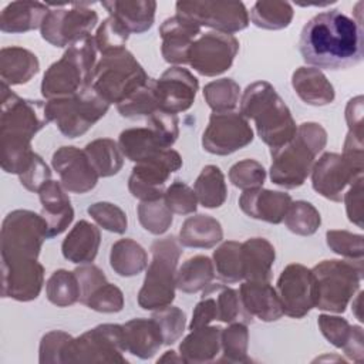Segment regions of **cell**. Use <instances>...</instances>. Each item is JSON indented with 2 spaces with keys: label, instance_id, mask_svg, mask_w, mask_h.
<instances>
[{
  "label": "cell",
  "instance_id": "6da1fadb",
  "mask_svg": "<svg viewBox=\"0 0 364 364\" xmlns=\"http://www.w3.org/2000/svg\"><path fill=\"white\" fill-rule=\"evenodd\" d=\"M299 50L310 67L347 70L363 61V26L340 10L321 11L303 26Z\"/></svg>",
  "mask_w": 364,
  "mask_h": 364
},
{
  "label": "cell",
  "instance_id": "7a4b0ae2",
  "mask_svg": "<svg viewBox=\"0 0 364 364\" xmlns=\"http://www.w3.org/2000/svg\"><path fill=\"white\" fill-rule=\"evenodd\" d=\"M0 94L1 168L7 173L18 176L34 155L31 139L50 119L46 112V102L21 98L3 82Z\"/></svg>",
  "mask_w": 364,
  "mask_h": 364
},
{
  "label": "cell",
  "instance_id": "3957f363",
  "mask_svg": "<svg viewBox=\"0 0 364 364\" xmlns=\"http://www.w3.org/2000/svg\"><path fill=\"white\" fill-rule=\"evenodd\" d=\"M240 114L253 119L259 138L270 148L277 149L293 139L297 131L291 111L276 88L267 81L249 84L239 101Z\"/></svg>",
  "mask_w": 364,
  "mask_h": 364
},
{
  "label": "cell",
  "instance_id": "277c9868",
  "mask_svg": "<svg viewBox=\"0 0 364 364\" xmlns=\"http://www.w3.org/2000/svg\"><path fill=\"white\" fill-rule=\"evenodd\" d=\"M327 144V131L318 122H303L283 146L270 151V179L274 185L296 189L310 176L316 156Z\"/></svg>",
  "mask_w": 364,
  "mask_h": 364
},
{
  "label": "cell",
  "instance_id": "5b68a950",
  "mask_svg": "<svg viewBox=\"0 0 364 364\" xmlns=\"http://www.w3.org/2000/svg\"><path fill=\"white\" fill-rule=\"evenodd\" d=\"M97 46L91 34L74 40L60 60L43 75L41 94L46 100L70 97L91 87L97 65Z\"/></svg>",
  "mask_w": 364,
  "mask_h": 364
},
{
  "label": "cell",
  "instance_id": "8992f818",
  "mask_svg": "<svg viewBox=\"0 0 364 364\" xmlns=\"http://www.w3.org/2000/svg\"><path fill=\"white\" fill-rule=\"evenodd\" d=\"M152 260L148 264L138 304L144 310H159L175 300L176 270L182 255V245L175 236L156 239L151 245Z\"/></svg>",
  "mask_w": 364,
  "mask_h": 364
},
{
  "label": "cell",
  "instance_id": "52a82bcc",
  "mask_svg": "<svg viewBox=\"0 0 364 364\" xmlns=\"http://www.w3.org/2000/svg\"><path fill=\"white\" fill-rule=\"evenodd\" d=\"M149 80L144 67L127 48L105 54L97 63L91 88L109 105H118Z\"/></svg>",
  "mask_w": 364,
  "mask_h": 364
},
{
  "label": "cell",
  "instance_id": "ba28073f",
  "mask_svg": "<svg viewBox=\"0 0 364 364\" xmlns=\"http://www.w3.org/2000/svg\"><path fill=\"white\" fill-rule=\"evenodd\" d=\"M317 284L316 309L341 314L360 290L363 260L328 259L311 269Z\"/></svg>",
  "mask_w": 364,
  "mask_h": 364
},
{
  "label": "cell",
  "instance_id": "9c48e42d",
  "mask_svg": "<svg viewBox=\"0 0 364 364\" xmlns=\"http://www.w3.org/2000/svg\"><path fill=\"white\" fill-rule=\"evenodd\" d=\"M364 171V148L343 146V154L324 152L311 169V186L323 198L341 202L346 189Z\"/></svg>",
  "mask_w": 364,
  "mask_h": 364
},
{
  "label": "cell",
  "instance_id": "30bf717a",
  "mask_svg": "<svg viewBox=\"0 0 364 364\" xmlns=\"http://www.w3.org/2000/svg\"><path fill=\"white\" fill-rule=\"evenodd\" d=\"M109 109L91 87L78 94L47 100L46 112L50 122H55L60 132L67 138H77L92 128Z\"/></svg>",
  "mask_w": 364,
  "mask_h": 364
},
{
  "label": "cell",
  "instance_id": "8fae6325",
  "mask_svg": "<svg viewBox=\"0 0 364 364\" xmlns=\"http://www.w3.org/2000/svg\"><path fill=\"white\" fill-rule=\"evenodd\" d=\"M46 239H48L47 223L40 213L28 209L11 210L1 223V262L38 259Z\"/></svg>",
  "mask_w": 364,
  "mask_h": 364
},
{
  "label": "cell",
  "instance_id": "7c38bea8",
  "mask_svg": "<svg viewBox=\"0 0 364 364\" xmlns=\"http://www.w3.org/2000/svg\"><path fill=\"white\" fill-rule=\"evenodd\" d=\"M124 327L121 324H100L78 337H73L64 363H119L127 364Z\"/></svg>",
  "mask_w": 364,
  "mask_h": 364
},
{
  "label": "cell",
  "instance_id": "4fadbf2b",
  "mask_svg": "<svg viewBox=\"0 0 364 364\" xmlns=\"http://www.w3.org/2000/svg\"><path fill=\"white\" fill-rule=\"evenodd\" d=\"M63 6L57 4L48 10L40 27L43 40L60 48L68 47L84 34H91L98 23V14L88 7L90 3H71L67 9Z\"/></svg>",
  "mask_w": 364,
  "mask_h": 364
},
{
  "label": "cell",
  "instance_id": "5bb4252c",
  "mask_svg": "<svg viewBox=\"0 0 364 364\" xmlns=\"http://www.w3.org/2000/svg\"><path fill=\"white\" fill-rule=\"evenodd\" d=\"M176 14L183 16L199 27L205 26L213 31L233 34L249 26V11L242 1H210L181 0L176 1Z\"/></svg>",
  "mask_w": 364,
  "mask_h": 364
},
{
  "label": "cell",
  "instance_id": "9a60e30c",
  "mask_svg": "<svg viewBox=\"0 0 364 364\" xmlns=\"http://www.w3.org/2000/svg\"><path fill=\"white\" fill-rule=\"evenodd\" d=\"M239 51V40L233 34L208 31L193 41L188 64L200 75L216 77L228 71Z\"/></svg>",
  "mask_w": 364,
  "mask_h": 364
},
{
  "label": "cell",
  "instance_id": "2e32d148",
  "mask_svg": "<svg viewBox=\"0 0 364 364\" xmlns=\"http://www.w3.org/2000/svg\"><path fill=\"white\" fill-rule=\"evenodd\" d=\"M181 166L182 158L179 152L172 148L164 149L154 159L134 165L128 179V189L141 202L162 199L166 189L165 183L171 173L176 172Z\"/></svg>",
  "mask_w": 364,
  "mask_h": 364
},
{
  "label": "cell",
  "instance_id": "e0dca14e",
  "mask_svg": "<svg viewBox=\"0 0 364 364\" xmlns=\"http://www.w3.org/2000/svg\"><path fill=\"white\" fill-rule=\"evenodd\" d=\"M276 291L282 303L283 314L291 318H303L316 307V279L311 269L304 264H287L277 279Z\"/></svg>",
  "mask_w": 364,
  "mask_h": 364
},
{
  "label": "cell",
  "instance_id": "ac0fdd59",
  "mask_svg": "<svg viewBox=\"0 0 364 364\" xmlns=\"http://www.w3.org/2000/svg\"><path fill=\"white\" fill-rule=\"evenodd\" d=\"M253 141V129L249 121L235 111L212 112L206 129L202 134V146L213 155H230Z\"/></svg>",
  "mask_w": 364,
  "mask_h": 364
},
{
  "label": "cell",
  "instance_id": "d6986e66",
  "mask_svg": "<svg viewBox=\"0 0 364 364\" xmlns=\"http://www.w3.org/2000/svg\"><path fill=\"white\" fill-rule=\"evenodd\" d=\"M51 165L67 192L81 195L97 186L100 176L84 149L71 145L60 146L53 154Z\"/></svg>",
  "mask_w": 364,
  "mask_h": 364
},
{
  "label": "cell",
  "instance_id": "ffe728a7",
  "mask_svg": "<svg viewBox=\"0 0 364 364\" xmlns=\"http://www.w3.org/2000/svg\"><path fill=\"white\" fill-rule=\"evenodd\" d=\"M44 284V267L37 259L1 262V297L31 301Z\"/></svg>",
  "mask_w": 364,
  "mask_h": 364
},
{
  "label": "cell",
  "instance_id": "44dd1931",
  "mask_svg": "<svg viewBox=\"0 0 364 364\" xmlns=\"http://www.w3.org/2000/svg\"><path fill=\"white\" fill-rule=\"evenodd\" d=\"M198 88L199 81L188 68L169 67L156 80L159 111L175 115L188 111L195 102Z\"/></svg>",
  "mask_w": 364,
  "mask_h": 364
},
{
  "label": "cell",
  "instance_id": "7402d4cb",
  "mask_svg": "<svg viewBox=\"0 0 364 364\" xmlns=\"http://www.w3.org/2000/svg\"><path fill=\"white\" fill-rule=\"evenodd\" d=\"M161 53L166 63L173 65L188 64L189 50L193 41L200 36V27L192 20L175 14L159 27Z\"/></svg>",
  "mask_w": 364,
  "mask_h": 364
},
{
  "label": "cell",
  "instance_id": "603a6c76",
  "mask_svg": "<svg viewBox=\"0 0 364 364\" xmlns=\"http://www.w3.org/2000/svg\"><path fill=\"white\" fill-rule=\"evenodd\" d=\"M291 202V196L286 192L256 188L243 191L239 198V208L252 219L279 225Z\"/></svg>",
  "mask_w": 364,
  "mask_h": 364
},
{
  "label": "cell",
  "instance_id": "cb8c5ba5",
  "mask_svg": "<svg viewBox=\"0 0 364 364\" xmlns=\"http://www.w3.org/2000/svg\"><path fill=\"white\" fill-rule=\"evenodd\" d=\"M41 203V216L47 223L48 239L61 235L74 219V209L61 182L50 179L37 192Z\"/></svg>",
  "mask_w": 364,
  "mask_h": 364
},
{
  "label": "cell",
  "instance_id": "d4e9b609",
  "mask_svg": "<svg viewBox=\"0 0 364 364\" xmlns=\"http://www.w3.org/2000/svg\"><path fill=\"white\" fill-rule=\"evenodd\" d=\"M239 297L245 311L262 321H276L283 316L282 303L270 282L245 280L239 287Z\"/></svg>",
  "mask_w": 364,
  "mask_h": 364
},
{
  "label": "cell",
  "instance_id": "484cf974",
  "mask_svg": "<svg viewBox=\"0 0 364 364\" xmlns=\"http://www.w3.org/2000/svg\"><path fill=\"white\" fill-rule=\"evenodd\" d=\"M101 243L100 229L91 222L78 220L61 245L63 256L75 264H88L97 257Z\"/></svg>",
  "mask_w": 364,
  "mask_h": 364
},
{
  "label": "cell",
  "instance_id": "4316f807",
  "mask_svg": "<svg viewBox=\"0 0 364 364\" xmlns=\"http://www.w3.org/2000/svg\"><path fill=\"white\" fill-rule=\"evenodd\" d=\"M291 87L299 98L313 107H324L334 101L336 91L321 70L299 67L291 74Z\"/></svg>",
  "mask_w": 364,
  "mask_h": 364
},
{
  "label": "cell",
  "instance_id": "83f0119b",
  "mask_svg": "<svg viewBox=\"0 0 364 364\" xmlns=\"http://www.w3.org/2000/svg\"><path fill=\"white\" fill-rule=\"evenodd\" d=\"M127 353L141 358H152L164 346V336L158 323L151 318H132L122 324Z\"/></svg>",
  "mask_w": 364,
  "mask_h": 364
},
{
  "label": "cell",
  "instance_id": "f1b7e54d",
  "mask_svg": "<svg viewBox=\"0 0 364 364\" xmlns=\"http://www.w3.org/2000/svg\"><path fill=\"white\" fill-rule=\"evenodd\" d=\"M222 327L203 326L191 330L181 341L179 354L186 364H203L216 360L220 353Z\"/></svg>",
  "mask_w": 364,
  "mask_h": 364
},
{
  "label": "cell",
  "instance_id": "f546056e",
  "mask_svg": "<svg viewBox=\"0 0 364 364\" xmlns=\"http://www.w3.org/2000/svg\"><path fill=\"white\" fill-rule=\"evenodd\" d=\"M101 6L109 16L118 18L129 33H145L155 21L156 1L154 0H109Z\"/></svg>",
  "mask_w": 364,
  "mask_h": 364
},
{
  "label": "cell",
  "instance_id": "4dcf8cb0",
  "mask_svg": "<svg viewBox=\"0 0 364 364\" xmlns=\"http://www.w3.org/2000/svg\"><path fill=\"white\" fill-rule=\"evenodd\" d=\"M38 70L40 61L33 51L17 46L0 50V78L3 84L9 87L26 84Z\"/></svg>",
  "mask_w": 364,
  "mask_h": 364
},
{
  "label": "cell",
  "instance_id": "1f68e13d",
  "mask_svg": "<svg viewBox=\"0 0 364 364\" xmlns=\"http://www.w3.org/2000/svg\"><path fill=\"white\" fill-rule=\"evenodd\" d=\"M276 259L274 246L264 237H250L242 243L243 280L270 282Z\"/></svg>",
  "mask_w": 364,
  "mask_h": 364
},
{
  "label": "cell",
  "instance_id": "d6a6232c",
  "mask_svg": "<svg viewBox=\"0 0 364 364\" xmlns=\"http://www.w3.org/2000/svg\"><path fill=\"white\" fill-rule=\"evenodd\" d=\"M48 4L40 1H11L0 13L3 33H26L41 27Z\"/></svg>",
  "mask_w": 364,
  "mask_h": 364
},
{
  "label": "cell",
  "instance_id": "836d02e7",
  "mask_svg": "<svg viewBox=\"0 0 364 364\" xmlns=\"http://www.w3.org/2000/svg\"><path fill=\"white\" fill-rule=\"evenodd\" d=\"M118 145L122 155L135 164L154 159L164 149H169L149 127L124 129L118 136Z\"/></svg>",
  "mask_w": 364,
  "mask_h": 364
},
{
  "label": "cell",
  "instance_id": "e575fe53",
  "mask_svg": "<svg viewBox=\"0 0 364 364\" xmlns=\"http://www.w3.org/2000/svg\"><path fill=\"white\" fill-rule=\"evenodd\" d=\"M223 239V229L218 219L209 215H195L185 219L179 230V243L185 247L210 249Z\"/></svg>",
  "mask_w": 364,
  "mask_h": 364
},
{
  "label": "cell",
  "instance_id": "d590c367",
  "mask_svg": "<svg viewBox=\"0 0 364 364\" xmlns=\"http://www.w3.org/2000/svg\"><path fill=\"white\" fill-rule=\"evenodd\" d=\"M109 266L118 276L132 277L146 269L148 253L134 239L124 237L111 246Z\"/></svg>",
  "mask_w": 364,
  "mask_h": 364
},
{
  "label": "cell",
  "instance_id": "8d00e7d4",
  "mask_svg": "<svg viewBox=\"0 0 364 364\" xmlns=\"http://www.w3.org/2000/svg\"><path fill=\"white\" fill-rule=\"evenodd\" d=\"M213 260L205 255L186 259L176 270V289L193 294L202 291L215 279Z\"/></svg>",
  "mask_w": 364,
  "mask_h": 364
},
{
  "label": "cell",
  "instance_id": "74e56055",
  "mask_svg": "<svg viewBox=\"0 0 364 364\" xmlns=\"http://www.w3.org/2000/svg\"><path fill=\"white\" fill-rule=\"evenodd\" d=\"M193 191L203 208H220L228 198V186L220 168L216 165L203 166L193 183Z\"/></svg>",
  "mask_w": 364,
  "mask_h": 364
},
{
  "label": "cell",
  "instance_id": "f35d334b",
  "mask_svg": "<svg viewBox=\"0 0 364 364\" xmlns=\"http://www.w3.org/2000/svg\"><path fill=\"white\" fill-rule=\"evenodd\" d=\"M84 151L91 159L100 178L117 175L124 165V155L119 145L111 138L94 139L85 145Z\"/></svg>",
  "mask_w": 364,
  "mask_h": 364
},
{
  "label": "cell",
  "instance_id": "ab89813d",
  "mask_svg": "<svg viewBox=\"0 0 364 364\" xmlns=\"http://www.w3.org/2000/svg\"><path fill=\"white\" fill-rule=\"evenodd\" d=\"M294 16L293 6L280 0H259L250 9L249 20L259 28L282 30L289 27Z\"/></svg>",
  "mask_w": 364,
  "mask_h": 364
},
{
  "label": "cell",
  "instance_id": "60d3db41",
  "mask_svg": "<svg viewBox=\"0 0 364 364\" xmlns=\"http://www.w3.org/2000/svg\"><path fill=\"white\" fill-rule=\"evenodd\" d=\"M213 266L218 277L228 284L239 283L243 280L242 267V243L236 240L223 242L213 250Z\"/></svg>",
  "mask_w": 364,
  "mask_h": 364
},
{
  "label": "cell",
  "instance_id": "b9f144b4",
  "mask_svg": "<svg viewBox=\"0 0 364 364\" xmlns=\"http://www.w3.org/2000/svg\"><path fill=\"white\" fill-rule=\"evenodd\" d=\"M46 296L57 307H68L80 301L81 289L74 270L58 269L53 272L46 283Z\"/></svg>",
  "mask_w": 364,
  "mask_h": 364
},
{
  "label": "cell",
  "instance_id": "7bdbcfd3",
  "mask_svg": "<svg viewBox=\"0 0 364 364\" xmlns=\"http://www.w3.org/2000/svg\"><path fill=\"white\" fill-rule=\"evenodd\" d=\"M117 111L124 118H148L154 112L159 111V102L156 95V80L149 78L144 87L131 94L122 102L117 105Z\"/></svg>",
  "mask_w": 364,
  "mask_h": 364
},
{
  "label": "cell",
  "instance_id": "ee69618b",
  "mask_svg": "<svg viewBox=\"0 0 364 364\" xmlns=\"http://www.w3.org/2000/svg\"><path fill=\"white\" fill-rule=\"evenodd\" d=\"M249 330L247 324L242 321L229 323L226 328H222L220 353L222 357L218 361H228L235 364L249 363Z\"/></svg>",
  "mask_w": 364,
  "mask_h": 364
},
{
  "label": "cell",
  "instance_id": "f6af8a7d",
  "mask_svg": "<svg viewBox=\"0 0 364 364\" xmlns=\"http://www.w3.org/2000/svg\"><path fill=\"white\" fill-rule=\"evenodd\" d=\"M203 98L213 112L233 111L240 101V87L232 78H219L203 87Z\"/></svg>",
  "mask_w": 364,
  "mask_h": 364
},
{
  "label": "cell",
  "instance_id": "bcb514c9",
  "mask_svg": "<svg viewBox=\"0 0 364 364\" xmlns=\"http://www.w3.org/2000/svg\"><path fill=\"white\" fill-rule=\"evenodd\" d=\"M283 220L286 228L299 236H311L321 225L320 212L307 200L291 202Z\"/></svg>",
  "mask_w": 364,
  "mask_h": 364
},
{
  "label": "cell",
  "instance_id": "7dc6e473",
  "mask_svg": "<svg viewBox=\"0 0 364 364\" xmlns=\"http://www.w3.org/2000/svg\"><path fill=\"white\" fill-rule=\"evenodd\" d=\"M136 212L141 226L152 235H164L173 222V213L166 206L164 198L141 202Z\"/></svg>",
  "mask_w": 364,
  "mask_h": 364
},
{
  "label": "cell",
  "instance_id": "c3c4849f",
  "mask_svg": "<svg viewBox=\"0 0 364 364\" xmlns=\"http://www.w3.org/2000/svg\"><path fill=\"white\" fill-rule=\"evenodd\" d=\"M128 38L129 31L127 30V27L112 16H108L100 23L94 36L97 50L102 55L125 48Z\"/></svg>",
  "mask_w": 364,
  "mask_h": 364
},
{
  "label": "cell",
  "instance_id": "681fc988",
  "mask_svg": "<svg viewBox=\"0 0 364 364\" xmlns=\"http://www.w3.org/2000/svg\"><path fill=\"white\" fill-rule=\"evenodd\" d=\"M317 324L324 338L336 348L341 350H344L348 346L354 334L361 328L360 326H351L341 316L331 314H320L317 318Z\"/></svg>",
  "mask_w": 364,
  "mask_h": 364
},
{
  "label": "cell",
  "instance_id": "f907efd6",
  "mask_svg": "<svg viewBox=\"0 0 364 364\" xmlns=\"http://www.w3.org/2000/svg\"><path fill=\"white\" fill-rule=\"evenodd\" d=\"M228 176L232 185L242 191L263 188L266 169L256 159H242L230 166Z\"/></svg>",
  "mask_w": 364,
  "mask_h": 364
},
{
  "label": "cell",
  "instance_id": "816d5d0a",
  "mask_svg": "<svg viewBox=\"0 0 364 364\" xmlns=\"http://www.w3.org/2000/svg\"><path fill=\"white\" fill-rule=\"evenodd\" d=\"M88 215L100 225L102 229L122 235L128 229L127 213L115 203L111 202H95L87 208Z\"/></svg>",
  "mask_w": 364,
  "mask_h": 364
},
{
  "label": "cell",
  "instance_id": "f5cc1de1",
  "mask_svg": "<svg viewBox=\"0 0 364 364\" xmlns=\"http://www.w3.org/2000/svg\"><path fill=\"white\" fill-rule=\"evenodd\" d=\"M364 236L360 233H353L348 230L331 229L326 232V242L330 250L348 259V260H363L364 257Z\"/></svg>",
  "mask_w": 364,
  "mask_h": 364
},
{
  "label": "cell",
  "instance_id": "db71d44e",
  "mask_svg": "<svg viewBox=\"0 0 364 364\" xmlns=\"http://www.w3.org/2000/svg\"><path fill=\"white\" fill-rule=\"evenodd\" d=\"M152 318L158 323L162 331L165 346H171L178 341L186 327V314L179 307L172 304L159 310H154Z\"/></svg>",
  "mask_w": 364,
  "mask_h": 364
},
{
  "label": "cell",
  "instance_id": "11a10c76",
  "mask_svg": "<svg viewBox=\"0 0 364 364\" xmlns=\"http://www.w3.org/2000/svg\"><path fill=\"white\" fill-rule=\"evenodd\" d=\"M82 304L98 313H118L124 309V294L118 286L105 282L98 286Z\"/></svg>",
  "mask_w": 364,
  "mask_h": 364
},
{
  "label": "cell",
  "instance_id": "9f6ffc18",
  "mask_svg": "<svg viewBox=\"0 0 364 364\" xmlns=\"http://www.w3.org/2000/svg\"><path fill=\"white\" fill-rule=\"evenodd\" d=\"M164 200L172 213L191 215L198 209V198L195 191L185 182L173 181L164 193Z\"/></svg>",
  "mask_w": 364,
  "mask_h": 364
},
{
  "label": "cell",
  "instance_id": "6f0895ef",
  "mask_svg": "<svg viewBox=\"0 0 364 364\" xmlns=\"http://www.w3.org/2000/svg\"><path fill=\"white\" fill-rule=\"evenodd\" d=\"M71 340L73 336L61 330H53L46 333L40 341L38 361L41 364L64 363V355Z\"/></svg>",
  "mask_w": 364,
  "mask_h": 364
},
{
  "label": "cell",
  "instance_id": "680465c9",
  "mask_svg": "<svg viewBox=\"0 0 364 364\" xmlns=\"http://www.w3.org/2000/svg\"><path fill=\"white\" fill-rule=\"evenodd\" d=\"M179 121L175 114L165 111H156L146 118V127H149L161 139L165 148H171L179 136Z\"/></svg>",
  "mask_w": 364,
  "mask_h": 364
},
{
  "label": "cell",
  "instance_id": "91938a15",
  "mask_svg": "<svg viewBox=\"0 0 364 364\" xmlns=\"http://www.w3.org/2000/svg\"><path fill=\"white\" fill-rule=\"evenodd\" d=\"M18 179L27 191L38 192L51 179V169L38 154H34L27 168L18 175Z\"/></svg>",
  "mask_w": 364,
  "mask_h": 364
},
{
  "label": "cell",
  "instance_id": "94428289",
  "mask_svg": "<svg viewBox=\"0 0 364 364\" xmlns=\"http://www.w3.org/2000/svg\"><path fill=\"white\" fill-rule=\"evenodd\" d=\"M363 183L364 178H357L348 189L343 195V200L346 203V212L347 218L351 223L357 225L358 228H363Z\"/></svg>",
  "mask_w": 364,
  "mask_h": 364
},
{
  "label": "cell",
  "instance_id": "6125c7cd",
  "mask_svg": "<svg viewBox=\"0 0 364 364\" xmlns=\"http://www.w3.org/2000/svg\"><path fill=\"white\" fill-rule=\"evenodd\" d=\"M78 283H80V289H81V296H80V303H82L98 286H101L102 283L108 282L104 272L97 267L95 264H81L80 267H77L74 270Z\"/></svg>",
  "mask_w": 364,
  "mask_h": 364
},
{
  "label": "cell",
  "instance_id": "be15d7a7",
  "mask_svg": "<svg viewBox=\"0 0 364 364\" xmlns=\"http://www.w3.org/2000/svg\"><path fill=\"white\" fill-rule=\"evenodd\" d=\"M363 101H364L363 95H357V97L351 98L347 102L346 111H344L348 132L358 138H363V118H364Z\"/></svg>",
  "mask_w": 364,
  "mask_h": 364
},
{
  "label": "cell",
  "instance_id": "e7e4bbea",
  "mask_svg": "<svg viewBox=\"0 0 364 364\" xmlns=\"http://www.w3.org/2000/svg\"><path fill=\"white\" fill-rule=\"evenodd\" d=\"M156 363H158V364H159V363H183V358L181 357V354L178 355L176 351L168 350V351L164 353L162 357H159V358L156 360Z\"/></svg>",
  "mask_w": 364,
  "mask_h": 364
},
{
  "label": "cell",
  "instance_id": "03108f58",
  "mask_svg": "<svg viewBox=\"0 0 364 364\" xmlns=\"http://www.w3.org/2000/svg\"><path fill=\"white\" fill-rule=\"evenodd\" d=\"M363 291H358V294H357V297H355V300H353V313L355 314V317L360 320V321H363V316H361V313H360V310H361V300H363Z\"/></svg>",
  "mask_w": 364,
  "mask_h": 364
},
{
  "label": "cell",
  "instance_id": "003e7915",
  "mask_svg": "<svg viewBox=\"0 0 364 364\" xmlns=\"http://www.w3.org/2000/svg\"><path fill=\"white\" fill-rule=\"evenodd\" d=\"M323 360H334V361H346L341 357H328V355H323L320 358H317V361H323Z\"/></svg>",
  "mask_w": 364,
  "mask_h": 364
}]
</instances>
